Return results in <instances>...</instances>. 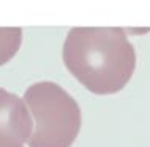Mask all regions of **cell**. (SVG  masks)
I'll return each mask as SVG.
<instances>
[{"label":"cell","mask_w":150,"mask_h":147,"mask_svg":"<svg viewBox=\"0 0 150 147\" xmlns=\"http://www.w3.org/2000/svg\"><path fill=\"white\" fill-rule=\"evenodd\" d=\"M33 131V119L25 101L0 87V147H25Z\"/></svg>","instance_id":"obj_3"},{"label":"cell","mask_w":150,"mask_h":147,"mask_svg":"<svg viewBox=\"0 0 150 147\" xmlns=\"http://www.w3.org/2000/svg\"><path fill=\"white\" fill-rule=\"evenodd\" d=\"M25 101L33 119L29 147H71L81 131L82 114L78 101L62 85L40 81L25 89Z\"/></svg>","instance_id":"obj_2"},{"label":"cell","mask_w":150,"mask_h":147,"mask_svg":"<svg viewBox=\"0 0 150 147\" xmlns=\"http://www.w3.org/2000/svg\"><path fill=\"white\" fill-rule=\"evenodd\" d=\"M63 63L95 95L120 92L136 70V51L122 27H73L63 43Z\"/></svg>","instance_id":"obj_1"},{"label":"cell","mask_w":150,"mask_h":147,"mask_svg":"<svg viewBox=\"0 0 150 147\" xmlns=\"http://www.w3.org/2000/svg\"><path fill=\"white\" fill-rule=\"evenodd\" d=\"M22 44L21 27H0V67L18 54Z\"/></svg>","instance_id":"obj_4"}]
</instances>
